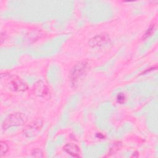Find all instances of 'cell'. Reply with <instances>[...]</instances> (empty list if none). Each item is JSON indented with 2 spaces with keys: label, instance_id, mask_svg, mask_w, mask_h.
<instances>
[{
  "label": "cell",
  "instance_id": "cell-7",
  "mask_svg": "<svg viewBox=\"0 0 158 158\" xmlns=\"http://www.w3.org/2000/svg\"><path fill=\"white\" fill-rule=\"evenodd\" d=\"M34 91L36 95L44 96L48 94V88L42 81H38L34 86Z\"/></svg>",
  "mask_w": 158,
  "mask_h": 158
},
{
  "label": "cell",
  "instance_id": "cell-8",
  "mask_svg": "<svg viewBox=\"0 0 158 158\" xmlns=\"http://www.w3.org/2000/svg\"><path fill=\"white\" fill-rule=\"evenodd\" d=\"M122 143L120 142H115L112 144V146L109 149V154H113L117 152L121 148Z\"/></svg>",
  "mask_w": 158,
  "mask_h": 158
},
{
  "label": "cell",
  "instance_id": "cell-2",
  "mask_svg": "<svg viewBox=\"0 0 158 158\" xmlns=\"http://www.w3.org/2000/svg\"><path fill=\"white\" fill-rule=\"evenodd\" d=\"M27 118L25 115L20 112H15L9 115L3 122L2 124V129H7L14 126H19L23 125Z\"/></svg>",
  "mask_w": 158,
  "mask_h": 158
},
{
  "label": "cell",
  "instance_id": "cell-11",
  "mask_svg": "<svg viewBox=\"0 0 158 158\" xmlns=\"http://www.w3.org/2000/svg\"><path fill=\"white\" fill-rule=\"evenodd\" d=\"M117 101L120 104H123L125 101V96L123 93H119L117 96Z\"/></svg>",
  "mask_w": 158,
  "mask_h": 158
},
{
  "label": "cell",
  "instance_id": "cell-4",
  "mask_svg": "<svg viewBox=\"0 0 158 158\" xmlns=\"http://www.w3.org/2000/svg\"><path fill=\"white\" fill-rule=\"evenodd\" d=\"M110 40L109 35L106 33L98 34L91 38L89 41V45L92 48H97L106 44Z\"/></svg>",
  "mask_w": 158,
  "mask_h": 158
},
{
  "label": "cell",
  "instance_id": "cell-3",
  "mask_svg": "<svg viewBox=\"0 0 158 158\" xmlns=\"http://www.w3.org/2000/svg\"><path fill=\"white\" fill-rule=\"evenodd\" d=\"M43 125V122L41 119H37L29 125L24 129V134L27 137L35 136L41 130Z\"/></svg>",
  "mask_w": 158,
  "mask_h": 158
},
{
  "label": "cell",
  "instance_id": "cell-12",
  "mask_svg": "<svg viewBox=\"0 0 158 158\" xmlns=\"http://www.w3.org/2000/svg\"><path fill=\"white\" fill-rule=\"evenodd\" d=\"M32 155L35 157H43V152L40 150V149H35L32 152Z\"/></svg>",
  "mask_w": 158,
  "mask_h": 158
},
{
  "label": "cell",
  "instance_id": "cell-9",
  "mask_svg": "<svg viewBox=\"0 0 158 158\" xmlns=\"http://www.w3.org/2000/svg\"><path fill=\"white\" fill-rule=\"evenodd\" d=\"M1 148H0V156L1 157H2L3 156H4L7 152L9 150V146L7 145V144L3 141H1Z\"/></svg>",
  "mask_w": 158,
  "mask_h": 158
},
{
  "label": "cell",
  "instance_id": "cell-5",
  "mask_svg": "<svg viewBox=\"0 0 158 158\" xmlns=\"http://www.w3.org/2000/svg\"><path fill=\"white\" fill-rule=\"evenodd\" d=\"M10 81L12 86V88L15 91H24L27 90L28 88L27 83L17 76H11L10 77Z\"/></svg>",
  "mask_w": 158,
  "mask_h": 158
},
{
  "label": "cell",
  "instance_id": "cell-10",
  "mask_svg": "<svg viewBox=\"0 0 158 158\" xmlns=\"http://www.w3.org/2000/svg\"><path fill=\"white\" fill-rule=\"evenodd\" d=\"M155 30H156V25L155 24L151 25L149 27V28L146 30V33H144V36H143V39H146V38L149 37L150 36H151L154 33Z\"/></svg>",
  "mask_w": 158,
  "mask_h": 158
},
{
  "label": "cell",
  "instance_id": "cell-6",
  "mask_svg": "<svg viewBox=\"0 0 158 158\" xmlns=\"http://www.w3.org/2000/svg\"><path fill=\"white\" fill-rule=\"evenodd\" d=\"M64 150L72 157H78L80 154V148L74 143H67L64 146Z\"/></svg>",
  "mask_w": 158,
  "mask_h": 158
},
{
  "label": "cell",
  "instance_id": "cell-1",
  "mask_svg": "<svg viewBox=\"0 0 158 158\" xmlns=\"http://www.w3.org/2000/svg\"><path fill=\"white\" fill-rule=\"evenodd\" d=\"M89 67L86 62H80L77 64L72 69L70 74V80L72 85H77L85 77Z\"/></svg>",
  "mask_w": 158,
  "mask_h": 158
},
{
  "label": "cell",
  "instance_id": "cell-14",
  "mask_svg": "<svg viewBox=\"0 0 158 158\" xmlns=\"http://www.w3.org/2000/svg\"><path fill=\"white\" fill-rule=\"evenodd\" d=\"M96 136H98V137H99V138H102V139L104 137V135H102L101 134V133H98L97 135H96Z\"/></svg>",
  "mask_w": 158,
  "mask_h": 158
},
{
  "label": "cell",
  "instance_id": "cell-13",
  "mask_svg": "<svg viewBox=\"0 0 158 158\" xmlns=\"http://www.w3.org/2000/svg\"><path fill=\"white\" fill-rule=\"evenodd\" d=\"M4 35H5V33H3V32H2L1 34V43H2L3 40H5V37H3V36H4Z\"/></svg>",
  "mask_w": 158,
  "mask_h": 158
}]
</instances>
